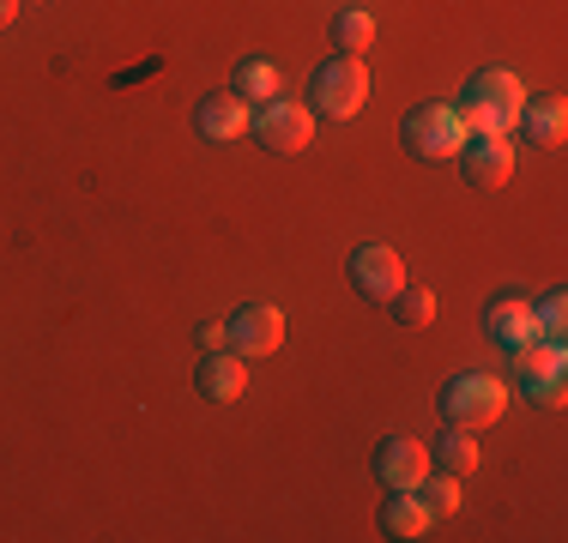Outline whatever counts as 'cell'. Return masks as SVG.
Returning a JSON list of instances; mask_svg holds the SVG:
<instances>
[{
    "instance_id": "obj_1",
    "label": "cell",
    "mask_w": 568,
    "mask_h": 543,
    "mask_svg": "<svg viewBox=\"0 0 568 543\" xmlns=\"http://www.w3.org/2000/svg\"><path fill=\"white\" fill-rule=\"evenodd\" d=\"M520 103H526L520 79H514L508 66H484V73L459 91L454 109H459V121H466V133H514Z\"/></svg>"
},
{
    "instance_id": "obj_2",
    "label": "cell",
    "mask_w": 568,
    "mask_h": 543,
    "mask_svg": "<svg viewBox=\"0 0 568 543\" xmlns=\"http://www.w3.org/2000/svg\"><path fill=\"white\" fill-rule=\"evenodd\" d=\"M442 417H448V429H490L496 417L508 411V380H496V375H484V369H471V375H454L448 387H442Z\"/></svg>"
},
{
    "instance_id": "obj_3",
    "label": "cell",
    "mask_w": 568,
    "mask_h": 543,
    "mask_svg": "<svg viewBox=\"0 0 568 543\" xmlns=\"http://www.w3.org/2000/svg\"><path fill=\"white\" fill-rule=\"evenodd\" d=\"M308 98H315L321 115L351 121L369 103V66H363V54H327V61L308 73Z\"/></svg>"
},
{
    "instance_id": "obj_4",
    "label": "cell",
    "mask_w": 568,
    "mask_h": 543,
    "mask_svg": "<svg viewBox=\"0 0 568 543\" xmlns=\"http://www.w3.org/2000/svg\"><path fill=\"white\" fill-rule=\"evenodd\" d=\"M466 140H471V133H466V121H459L454 103H417L412 115H405V127H399V145H405L417 163L454 157Z\"/></svg>"
},
{
    "instance_id": "obj_5",
    "label": "cell",
    "mask_w": 568,
    "mask_h": 543,
    "mask_svg": "<svg viewBox=\"0 0 568 543\" xmlns=\"http://www.w3.org/2000/svg\"><path fill=\"white\" fill-rule=\"evenodd\" d=\"M248 133L266 145V152L291 157V152H303V145H315V109L291 103V98H273V103H261L248 115Z\"/></svg>"
},
{
    "instance_id": "obj_6",
    "label": "cell",
    "mask_w": 568,
    "mask_h": 543,
    "mask_svg": "<svg viewBox=\"0 0 568 543\" xmlns=\"http://www.w3.org/2000/svg\"><path fill=\"white\" fill-rule=\"evenodd\" d=\"M514 375H520L526 399L562 404V375H568L562 338H532V345H520V350H514Z\"/></svg>"
},
{
    "instance_id": "obj_7",
    "label": "cell",
    "mask_w": 568,
    "mask_h": 543,
    "mask_svg": "<svg viewBox=\"0 0 568 543\" xmlns=\"http://www.w3.org/2000/svg\"><path fill=\"white\" fill-rule=\"evenodd\" d=\"M459 175H466L471 187H484V194H496V187H508L514 175V145L508 133H471L466 145H459Z\"/></svg>"
},
{
    "instance_id": "obj_8",
    "label": "cell",
    "mask_w": 568,
    "mask_h": 543,
    "mask_svg": "<svg viewBox=\"0 0 568 543\" xmlns=\"http://www.w3.org/2000/svg\"><path fill=\"white\" fill-rule=\"evenodd\" d=\"M351 284H357L363 303H394V296L405 290L399 254L387 248V242H363V248L351 254Z\"/></svg>"
},
{
    "instance_id": "obj_9",
    "label": "cell",
    "mask_w": 568,
    "mask_h": 543,
    "mask_svg": "<svg viewBox=\"0 0 568 543\" xmlns=\"http://www.w3.org/2000/svg\"><path fill=\"white\" fill-rule=\"evenodd\" d=\"M224 338H230V350H236L242 362H248V357H273L278 338H284V315H278V308H266V303H248V308H236V315L224 320Z\"/></svg>"
},
{
    "instance_id": "obj_10",
    "label": "cell",
    "mask_w": 568,
    "mask_h": 543,
    "mask_svg": "<svg viewBox=\"0 0 568 543\" xmlns=\"http://www.w3.org/2000/svg\"><path fill=\"white\" fill-rule=\"evenodd\" d=\"M248 115L254 109L236 98V91H212V98L194 103V133L206 145H236L242 133H248Z\"/></svg>"
},
{
    "instance_id": "obj_11",
    "label": "cell",
    "mask_w": 568,
    "mask_h": 543,
    "mask_svg": "<svg viewBox=\"0 0 568 543\" xmlns=\"http://www.w3.org/2000/svg\"><path fill=\"white\" fill-rule=\"evenodd\" d=\"M375 478L387 489H417L429 478V447L412 441V434H387V441L375 447Z\"/></svg>"
},
{
    "instance_id": "obj_12",
    "label": "cell",
    "mask_w": 568,
    "mask_h": 543,
    "mask_svg": "<svg viewBox=\"0 0 568 543\" xmlns=\"http://www.w3.org/2000/svg\"><path fill=\"white\" fill-rule=\"evenodd\" d=\"M514 127H520L532 145L557 152V145L568 140V103L557 98V91H526V103H520V115H514Z\"/></svg>"
},
{
    "instance_id": "obj_13",
    "label": "cell",
    "mask_w": 568,
    "mask_h": 543,
    "mask_svg": "<svg viewBox=\"0 0 568 543\" xmlns=\"http://www.w3.org/2000/svg\"><path fill=\"white\" fill-rule=\"evenodd\" d=\"M484 338H490V345H503L508 357H514L520 345H532V338H545V332H538L532 303H520V296H496V303L484 308Z\"/></svg>"
},
{
    "instance_id": "obj_14",
    "label": "cell",
    "mask_w": 568,
    "mask_h": 543,
    "mask_svg": "<svg viewBox=\"0 0 568 543\" xmlns=\"http://www.w3.org/2000/svg\"><path fill=\"white\" fill-rule=\"evenodd\" d=\"M242 387H248V369H242L236 350H206V362L194 369V392H200V399L230 404V399H242Z\"/></svg>"
},
{
    "instance_id": "obj_15",
    "label": "cell",
    "mask_w": 568,
    "mask_h": 543,
    "mask_svg": "<svg viewBox=\"0 0 568 543\" xmlns=\"http://www.w3.org/2000/svg\"><path fill=\"white\" fill-rule=\"evenodd\" d=\"M429 508L412 495V489H387V501H382V532L387 537H424L429 532Z\"/></svg>"
},
{
    "instance_id": "obj_16",
    "label": "cell",
    "mask_w": 568,
    "mask_h": 543,
    "mask_svg": "<svg viewBox=\"0 0 568 543\" xmlns=\"http://www.w3.org/2000/svg\"><path fill=\"white\" fill-rule=\"evenodd\" d=\"M230 91H236L248 109L273 103V98H278V66L261 61V54H248V61H236V85H230Z\"/></svg>"
},
{
    "instance_id": "obj_17",
    "label": "cell",
    "mask_w": 568,
    "mask_h": 543,
    "mask_svg": "<svg viewBox=\"0 0 568 543\" xmlns=\"http://www.w3.org/2000/svg\"><path fill=\"white\" fill-rule=\"evenodd\" d=\"M375 43V19L363 7H345V12H333V49L339 54H363Z\"/></svg>"
},
{
    "instance_id": "obj_18",
    "label": "cell",
    "mask_w": 568,
    "mask_h": 543,
    "mask_svg": "<svg viewBox=\"0 0 568 543\" xmlns=\"http://www.w3.org/2000/svg\"><path fill=\"white\" fill-rule=\"evenodd\" d=\"M436 465L448 471V478H466V471L478 465V441H471V429H448V434H436Z\"/></svg>"
},
{
    "instance_id": "obj_19",
    "label": "cell",
    "mask_w": 568,
    "mask_h": 543,
    "mask_svg": "<svg viewBox=\"0 0 568 543\" xmlns=\"http://www.w3.org/2000/svg\"><path fill=\"white\" fill-rule=\"evenodd\" d=\"M412 495H417V501H424V508H429V520H448V513L459 508V478H448V471H442L436 483L424 478V483L412 489Z\"/></svg>"
},
{
    "instance_id": "obj_20",
    "label": "cell",
    "mask_w": 568,
    "mask_h": 543,
    "mask_svg": "<svg viewBox=\"0 0 568 543\" xmlns=\"http://www.w3.org/2000/svg\"><path fill=\"white\" fill-rule=\"evenodd\" d=\"M394 320L399 326H429V320H436V296H429V290H399L394 296Z\"/></svg>"
},
{
    "instance_id": "obj_21",
    "label": "cell",
    "mask_w": 568,
    "mask_h": 543,
    "mask_svg": "<svg viewBox=\"0 0 568 543\" xmlns=\"http://www.w3.org/2000/svg\"><path fill=\"white\" fill-rule=\"evenodd\" d=\"M532 315H538V332H545V338H562V326H568V296L550 290L545 303L532 308Z\"/></svg>"
},
{
    "instance_id": "obj_22",
    "label": "cell",
    "mask_w": 568,
    "mask_h": 543,
    "mask_svg": "<svg viewBox=\"0 0 568 543\" xmlns=\"http://www.w3.org/2000/svg\"><path fill=\"white\" fill-rule=\"evenodd\" d=\"M230 338H224V326H200V350H224Z\"/></svg>"
},
{
    "instance_id": "obj_23",
    "label": "cell",
    "mask_w": 568,
    "mask_h": 543,
    "mask_svg": "<svg viewBox=\"0 0 568 543\" xmlns=\"http://www.w3.org/2000/svg\"><path fill=\"white\" fill-rule=\"evenodd\" d=\"M19 19V0H0V24H12Z\"/></svg>"
}]
</instances>
